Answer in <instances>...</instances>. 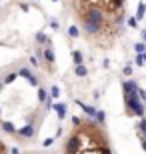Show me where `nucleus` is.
<instances>
[{
	"label": "nucleus",
	"mask_w": 146,
	"mask_h": 154,
	"mask_svg": "<svg viewBox=\"0 0 146 154\" xmlns=\"http://www.w3.org/2000/svg\"><path fill=\"white\" fill-rule=\"evenodd\" d=\"M124 100H126V108H128V112L130 114H136V116H144V112H146V106L142 104V100L138 98V94H124Z\"/></svg>",
	"instance_id": "1"
},
{
	"label": "nucleus",
	"mask_w": 146,
	"mask_h": 154,
	"mask_svg": "<svg viewBox=\"0 0 146 154\" xmlns=\"http://www.w3.org/2000/svg\"><path fill=\"white\" fill-rule=\"evenodd\" d=\"M84 20H88V22H96V24H104V12H102L98 6H90V8H86Z\"/></svg>",
	"instance_id": "2"
},
{
	"label": "nucleus",
	"mask_w": 146,
	"mask_h": 154,
	"mask_svg": "<svg viewBox=\"0 0 146 154\" xmlns=\"http://www.w3.org/2000/svg\"><path fill=\"white\" fill-rule=\"evenodd\" d=\"M82 26H84V30L88 32V34L96 36L98 32L102 30V24H96V22H88V20H82Z\"/></svg>",
	"instance_id": "3"
},
{
	"label": "nucleus",
	"mask_w": 146,
	"mask_h": 154,
	"mask_svg": "<svg viewBox=\"0 0 146 154\" xmlns=\"http://www.w3.org/2000/svg\"><path fill=\"white\" fill-rule=\"evenodd\" d=\"M122 86H124V94H134V92H138V84H136V80H126Z\"/></svg>",
	"instance_id": "4"
},
{
	"label": "nucleus",
	"mask_w": 146,
	"mask_h": 154,
	"mask_svg": "<svg viewBox=\"0 0 146 154\" xmlns=\"http://www.w3.org/2000/svg\"><path fill=\"white\" fill-rule=\"evenodd\" d=\"M144 14H146V4H144V2H138V10H136V18L140 20V18L144 16Z\"/></svg>",
	"instance_id": "5"
},
{
	"label": "nucleus",
	"mask_w": 146,
	"mask_h": 154,
	"mask_svg": "<svg viewBox=\"0 0 146 154\" xmlns=\"http://www.w3.org/2000/svg\"><path fill=\"white\" fill-rule=\"evenodd\" d=\"M78 104H80V108L84 110V112H86L88 116H96V110L92 108V106H86V104H82V102H78Z\"/></svg>",
	"instance_id": "6"
},
{
	"label": "nucleus",
	"mask_w": 146,
	"mask_h": 154,
	"mask_svg": "<svg viewBox=\"0 0 146 154\" xmlns=\"http://www.w3.org/2000/svg\"><path fill=\"white\" fill-rule=\"evenodd\" d=\"M54 108H56L58 116H60V118H64V114H66V108H64V104H54Z\"/></svg>",
	"instance_id": "7"
},
{
	"label": "nucleus",
	"mask_w": 146,
	"mask_h": 154,
	"mask_svg": "<svg viewBox=\"0 0 146 154\" xmlns=\"http://www.w3.org/2000/svg\"><path fill=\"white\" fill-rule=\"evenodd\" d=\"M134 50L138 52V54H142V52H146V44L144 42H138V44H134Z\"/></svg>",
	"instance_id": "8"
},
{
	"label": "nucleus",
	"mask_w": 146,
	"mask_h": 154,
	"mask_svg": "<svg viewBox=\"0 0 146 154\" xmlns=\"http://www.w3.org/2000/svg\"><path fill=\"white\" fill-rule=\"evenodd\" d=\"M86 72H88V70H86V66H84V64L76 66V74H78V76H86Z\"/></svg>",
	"instance_id": "9"
},
{
	"label": "nucleus",
	"mask_w": 146,
	"mask_h": 154,
	"mask_svg": "<svg viewBox=\"0 0 146 154\" xmlns=\"http://www.w3.org/2000/svg\"><path fill=\"white\" fill-rule=\"evenodd\" d=\"M72 58H74V62L78 64V66H80V64H82V54H80L78 50H76V52H72Z\"/></svg>",
	"instance_id": "10"
},
{
	"label": "nucleus",
	"mask_w": 146,
	"mask_h": 154,
	"mask_svg": "<svg viewBox=\"0 0 146 154\" xmlns=\"http://www.w3.org/2000/svg\"><path fill=\"white\" fill-rule=\"evenodd\" d=\"M104 118H106V114H104L102 110H96V120H98L100 124H104Z\"/></svg>",
	"instance_id": "11"
},
{
	"label": "nucleus",
	"mask_w": 146,
	"mask_h": 154,
	"mask_svg": "<svg viewBox=\"0 0 146 154\" xmlns=\"http://www.w3.org/2000/svg\"><path fill=\"white\" fill-rule=\"evenodd\" d=\"M138 130H140L142 134H144V136H146V118H142L140 122H138Z\"/></svg>",
	"instance_id": "12"
},
{
	"label": "nucleus",
	"mask_w": 146,
	"mask_h": 154,
	"mask_svg": "<svg viewBox=\"0 0 146 154\" xmlns=\"http://www.w3.org/2000/svg\"><path fill=\"white\" fill-rule=\"evenodd\" d=\"M68 34L72 36V38H76V36H78L80 32H78V28H76V26H70V28H68Z\"/></svg>",
	"instance_id": "13"
},
{
	"label": "nucleus",
	"mask_w": 146,
	"mask_h": 154,
	"mask_svg": "<svg viewBox=\"0 0 146 154\" xmlns=\"http://www.w3.org/2000/svg\"><path fill=\"white\" fill-rule=\"evenodd\" d=\"M128 26H130V28H136V26H138V18H136V16L128 18Z\"/></svg>",
	"instance_id": "14"
},
{
	"label": "nucleus",
	"mask_w": 146,
	"mask_h": 154,
	"mask_svg": "<svg viewBox=\"0 0 146 154\" xmlns=\"http://www.w3.org/2000/svg\"><path fill=\"white\" fill-rule=\"evenodd\" d=\"M0 154H8V148H6L4 140H2V136H0Z\"/></svg>",
	"instance_id": "15"
},
{
	"label": "nucleus",
	"mask_w": 146,
	"mask_h": 154,
	"mask_svg": "<svg viewBox=\"0 0 146 154\" xmlns=\"http://www.w3.org/2000/svg\"><path fill=\"white\" fill-rule=\"evenodd\" d=\"M134 62L138 64V66H144V58H142V54H138V56H134Z\"/></svg>",
	"instance_id": "16"
},
{
	"label": "nucleus",
	"mask_w": 146,
	"mask_h": 154,
	"mask_svg": "<svg viewBox=\"0 0 146 154\" xmlns=\"http://www.w3.org/2000/svg\"><path fill=\"white\" fill-rule=\"evenodd\" d=\"M136 94H138V98H140L142 102H146V90H140V88H138V92H136Z\"/></svg>",
	"instance_id": "17"
},
{
	"label": "nucleus",
	"mask_w": 146,
	"mask_h": 154,
	"mask_svg": "<svg viewBox=\"0 0 146 154\" xmlns=\"http://www.w3.org/2000/svg\"><path fill=\"white\" fill-rule=\"evenodd\" d=\"M124 74H126V76H130V74H132V66H130V64L126 66V68H124Z\"/></svg>",
	"instance_id": "18"
},
{
	"label": "nucleus",
	"mask_w": 146,
	"mask_h": 154,
	"mask_svg": "<svg viewBox=\"0 0 146 154\" xmlns=\"http://www.w3.org/2000/svg\"><path fill=\"white\" fill-rule=\"evenodd\" d=\"M142 42L146 44V30H142Z\"/></svg>",
	"instance_id": "19"
},
{
	"label": "nucleus",
	"mask_w": 146,
	"mask_h": 154,
	"mask_svg": "<svg viewBox=\"0 0 146 154\" xmlns=\"http://www.w3.org/2000/svg\"><path fill=\"white\" fill-rule=\"evenodd\" d=\"M142 148L146 150V136H142Z\"/></svg>",
	"instance_id": "20"
},
{
	"label": "nucleus",
	"mask_w": 146,
	"mask_h": 154,
	"mask_svg": "<svg viewBox=\"0 0 146 154\" xmlns=\"http://www.w3.org/2000/svg\"><path fill=\"white\" fill-rule=\"evenodd\" d=\"M142 58H144V64H146V52H142Z\"/></svg>",
	"instance_id": "21"
}]
</instances>
